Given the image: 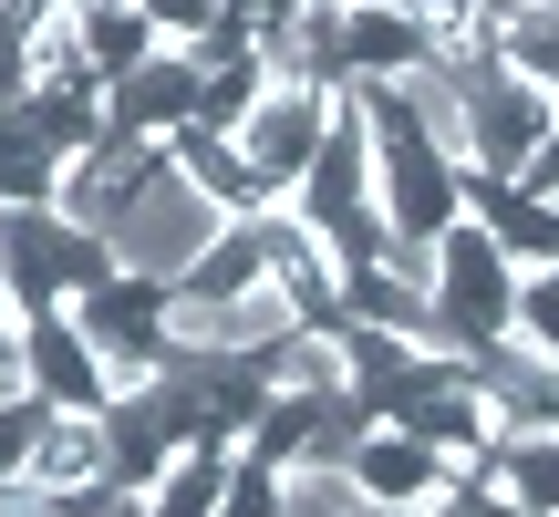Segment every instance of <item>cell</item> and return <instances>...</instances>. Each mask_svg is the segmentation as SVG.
<instances>
[{
    "label": "cell",
    "instance_id": "6da1fadb",
    "mask_svg": "<svg viewBox=\"0 0 559 517\" xmlns=\"http://www.w3.org/2000/svg\"><path fill=\"white\" fill-rule=\"evenodd\" d=\"M456 94H466V166H487V177H528V156L559 135V94L528 83L508 52L456 62Z\"/></svg>",
    "mask_w": 559,
    "mask_h": 517
},
{
    "label": "cell",
    "instance_id": "7a4b0ae2",
    "mask_svg": "<svg viewBox=\"0 0 559 517\" xmlns=\"http://www.w3.org/2000/svg\"><path fill=\"white\" fill-rule=\"evenodd\" d=\"M228 228H239V218H228V207L207 197V187H187L177 166H166V177L135 197V218L115 228V269H135V279H166V290H177V279L198 269V258L218 249Z\"/></svg>",
    "mask_w": 559,
    "mask_h": 517
},
{
    "label": "cell",
    "instance_id": "3957f363",
    "mask_svg": "<svg viewBox=\"0 0 559 517\" xmlns=\"http://www.w3.org/2000/svg\"><path fill=\"white\" fill-rule=\"evenodd\" d=\"M0 258H11V290L32 300V311H62V300L115 279V249H104L94 228L52 218V207H0Z\"/></svg>",
    "mask_w": 559,
    "mask_h": 517
},
{
    "label": "cell",
    "instance_id": "277c9868",
    "mask_svg": "<svg viewBox=\"0 0 559 517\" xmlns=\"http://www.w3.org/2000/svg\"><path fill=\"white\" fill-rule=\"evenodd\" d=\"M166 177V135H124V124H104L94 145H83L73 166H62V187H52V218H73V228H94L104 249H115V228L135 218V197Z\"/></svg>",
    "mask_w": 559,
    "mask_h": 517
},
{
    "label": "cell",
    "instance_id": "5b68a950",
    "mask_svg": "<svg viewBox=\"0 0 559 517\" xmlns=\"http://www.w3.org/2000/svg\"><path fill=\"white\" fill-rule=\"evenodd\" d=\"M332 83H270L260 94V115L239 124V156L260 166V177L280 187V197H290L300 177H311V156H321V135H332Z\"/></svg>",
    "mask_w": 559,
    "mask_h": 517
},
{
    "label": "cell",
    "instance_id": "8992f818",
    "mask_svg": "<svg viewBox=\"0 0 559 517\" xmlns=\"http://www.w3.org/2000/svg\"><path fill=\"white\" fill-rule=\"evenodd\" d=\"M21 352H32V394L52 404V414H104V404H115V383H104V352L83 341V321H73V311H32Z\"/></svg>",
    "mask_w": 559,
    "mask_h": 517
},
{
    "label": "cell",
    "instance_id": "52a82bcc",
    "mask_svg": "<svg viewBox=\"0 0 559 517\" xmlns=\"http://www.w3.org/2000/svg\"><path fill=\"white\" fill-rule=\"evenodd\" d=\"M104 445H115V486L124 497H156V477L187 456V435H177V404H166V383H145V394H115L104 404Z\"/></svg>",
    "mask_w": 559,
    "mask_h": 517
},
{
    "label": "cell",
    "instance_id": "ba28073f",
    "mask_svg": "<svg viewBox=\"0 0 559 517\" xmlns=\"http://www.w3.org/2000/svg\"><path fill=\"white\" fill-rule=\"evenodd\" d=\"M332 62H342V83H404L436 62V32L415 11H342L332 0Z\"/></svg>",
    "mask_w": 559,
    "mask_h": 517
},
{
    "label": "cell",
    "instance_id": "9c48e42d",
    "mask_svg": "<svg viewBox=\"0 0 559 517\" xmlns=\"http://www.w3.org/2000/svg\"><path fill=\"white\" fill-rule=\"evenodd\" d=\"M353 486L373 507H436L445 486H456V466H445L425 435H404V424H373V435L353 445Z\"/></svg>",
    "mask_w": 559,
    "mask_h": 517
},
{
    "label": "cell",
    "instance_id": "30bf717a",
    "mask_svg": "<svg viewBox=\"0 0 559 517\" xmlns=\"http://www.w3.org/2000/svg\"><path fill=\"white\" fill-rule=\"evenodd\" d=\"M466 218L487 228L519 269H559V207L528 197L519 177H487V166H466Z\"/></svg>",
    "mask_w": 559,
    "mask_h": 517
},
{
    "label": "cell",
    "instance_id": "8fae6325",
    "mask_svg": "<svg viewBox=\"0 0 559 517\" xmlns=\"http://www.w3.org/2000/svg\"><path fill=\"white\" fill-rule=\"evenodd\" d=\"M166 166H177L187 187H207V197H218L228 218H260V207H280V187H270L260 166L239 156V135H207V124H177V135H166Z\"/></svg>",
    "mask_w": 559,
    "mask_h": 517
},
{
    "label": "cell",
    "instance_id": "7c38bea8",
    "mask_svg": "<svg viewBox=\"0 0 559 517\" xmlns=\"http://www.w3.org/2000/svg\"><path fill=\"white\" fill-rule=\"evenodd\" d=\"M198 94H207L198 62H187V52H156L145 73L115 83V124H124V135H177V124H198Z\"/></svg>",
    "mask_w": 559,
    "mask_h": 517
},
{
    "label": "cell",
    "instance_id": "4fadbf2b",
    "mask_svg": "<svg viewBox=\"0 0 559 517\" xmlns=\"http://www.w3.org/2000/svg\"><path fill=\"white\" fill-rule=\"evenodd\" d=\"M487 486H498L508 507H528V517H559V424H539V435H498Z\"/></svg>",
    "mask_w": 559,
    "mask_h": 517
},
{
    "label": "cell",
    "instance_id": "5bb4252c",
    "mask_svg": "<svg viewBox=\"0 0 559 517\" xmlns=\"http://www.w3.org/2000/svg\"><path fill=\"white\" fill-rule=\"evenodd\" d=\"M228 456H239V445H187V456L156 477L145 517H218V497H228Z\"/></svg>",
    "mask_w": 559,
    "mask_h": 517
},
{
    "label": "cell",
    "instance_id": "9a60e30c",
    "mask_svg": "<svg viewBox=\"0 0 559 517\" xmlns=\"http://www.w3.org/2000/svg\"><path fill=\"white\" fill-rule=\"evenodd\" d=\"M415 341H404V332H362V321H353V332H342V373H353V394L362 404H373V414H383V404H394V383L404 373H415Z\"/></svg>",
    "mask_w": 559,
    "mask_h": 517
},
{
    "label": "cell",
    "instance_id": "2e32d148",
    "mask_svg": "<svg viewBox=\"0 0 559 517\" xmlns=\"http://www.w3.org/2000/svg\"><path fill=\"white\" fill-rule=\"evenodd\" d=\"M83 52H94L104 83H124V73H145L166 41H156V21H145V11H83Z\"/></svg>",
    "mask_w": 559,
    "mask_h": 517
},
{
    "label": "cell",
    "instance_id": "e0dca14e",
    "mask_svg": "<svg viewBox=\"0 0 559 517\" xmlns=\"http://www.w3.org/2000/svg\"><path fill=\"white\" fill-rule=\"evenodd\" d=\"M270 383L280 394H342V383H353L342 373V332H290L270 352Z\"/></svg>",
    "mask_w": 559,
    "mask_h": 517
},
{
    "label": "cell",
    "instance_id": "ac0fdd59",
    "mask_svg": "<svg viewBox=\"0 0 559 517\" xmlns=\"http://www.w3.org/2000/svg\"><path fill=\"white\" fill-rule=\"evenodd\" d=\"M280 486H290V517H373L353 466H280Z\"/></svg>",
    "mask_w": 559,
    "mask_h": 517
},
{
    "label": "cell",
    "instance_id": "d6986e66",
    "mask_svg": "<svg viewBox=\"0 0 559 517\" xmlns=\"http://www.w3.org/2000/svg\"><path fill=\"white\" fill-rule=\"evenodd\" d=\"M260 94H270V73H260V62H228V73H207L198 124H207V135H239V124L260 115Z\"/></svg>",
    "mask_w": 559,
    "mask_h": 517
},
{
    "label": "cell",
    "instance_id": "ffe728a7",
    "mask_svg": "<svg viewBox=\"0 0 559 517\" xmlns=\"http://www.w3.org/2000/svg\"><path fill=\"white\" fill-rule=\"evenodd\" d=\"M218 517H290V486H280V466L270 456H228V497H218Z\"/></svg>",
    "mask_w": 559,
    "mask_h": 517
},
{
    "label": "cell",
    "instance_id": "44dd1931",
    "mask_svg": "<svg viewBox=\"0 0 559 517\" xmlns=\"http://www.w3.org/2000/svg\"><path fill=\"white\" fill-rule=\"evenodd\" d=\"M519 341L559 362V269H519Z\"/></svg>",
    "mask_w": 559,
    "mask_h": 517
}]
</instances>
